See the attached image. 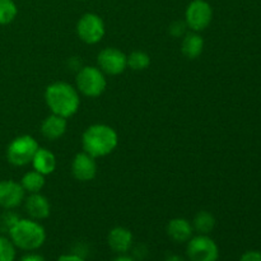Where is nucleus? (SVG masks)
Returning <instances> with one entry per match:
<instances>
[{
    "instance_id": "f257e3e1",
    "label": "nucleus",
    "mask_w": 261,
    "mask_h": 261,
    "mask_svg": "<svg viewBox=\"0 0 261 261\" xmlns=\"http://www.w3.org/2000/svg\"><path fill=\"white\" fill-rule=\"evenodd\" d=\"M43 97L51 114L60 115L65 119L74 116L81 106L78 89L66 82L51 83L46 87Z\"/></svg>"
},
{
    "instance_id": "f03ea898",
    "label": "nucleus",
    "mask_w": 261,
    "mask_h": 261,
    "mask_svg": "<svg viewBox=\"0 0 261 261\" xmlns=\"http://www.w3.org/2000/svg\"><path fill=\"white\" fill-rule=\"evenodd\" d=\"M119 135L116 130L106 124H93L82 135L83 150L94 158L106 157L116 149Z\"/></svg>"
},
{
    "instance_id": "7ed1b4c3",
    "label": "nucleus",
    "mask_w": 261,
    "mask_h": 261,
    "mask_svg": "<svg viewBox=\"0 0 261 261\" xmlns=\"http://www.w3.org/2000/svg\"><path fill=\"white\" fill-rule=\"evenodd\" d=\"M9 239L15 247L24 251L38 250L46 241V231L35 219H18L9 228Z\"/></svg>"
},
{
    "instance_id": "20e7f679",
    "label": "nucleus",
    "mask_w": 261,
    "mask_h": 261,
    "mask_svg": "<svg viewBox=\"0 0 261 261\" xmlns=\"http://www.w3.org/2000/svg\"><path fill=\"white\" fill-rule=\"evenodd\" d=\"M107 87L105 73L98 66H83L75 76V88L86 97H99Z\"/></svg>"
},
{
    "instance_id": "39448f33",
    "label": "nucleus",
    "mask_w": 261,
    "mask_h": 261,
    "mask_svg": "<svg viewBox=\"0 0 261 261\" xmlns=\"http://www.w3.org/2000/svg\"><path fill=\"white\" fill-rule=\"evenodd\" d=\"M40 148L38 142L32 135H19L9 143L7 148V160L15 167H23L32 162Z\"/></svg>"
},
{
    "instance_id": "423d86ee",
    "label": "nucleus",
    "mask_w": 261,
    "mask_h": 261,
    "mask_svg": "<svg viewBox=\"0 0 261 261\" xmlns=\"http://www.w3.org/2000/svg\"><path fill=\"white\" fill-rule=\"evenodd\" d=\"M186 255L190 261H217L219 247L208 234H198L188 241Z\"/></svg>"
},
{
    "instance_id": "0eeeda50",
    "label": "nucleus",
    "mask_w": 261,
    "mask_h": 261,
    "mask_svg": "<svg viewBox=\"0 0 261 261\" xmlns=\"http://www.w3.org/2000/svg\"><path fill=\"white\" fill-rule=\"evenodd\" d=\"M106 33L105 22L96 13H86L76 23V35L79 40L88 45L98 43Z\"/></svg>"
},
{
    "instance_id": "6e6552de",
    "label": "nucleus",
    "mask_w": 261,
    "mask_h": 261,
    "mask_svg": "<svg viewBox=\"0 0 261 261\" xmlns=\"http://www.w3.org/2000/svg\"><path fill=\"white\" fill-rule=\"evenodd\" d=\"M213 19V8L205 0H193L185 12V23L193 32H201Z\"/></svg>"
},
{
    "instance_id": "1a4fd4ad",
    "label": "nucleus",
    "mask_w": 261,
    "mask_h": 261,
    "mask_svg": "<svg viewBox=\"0 0 261 261\" xmlns=\"http://www.w3.org/2000/svg\"><path fill=\"white\" fill-rule=\"evenodd\" d=\"M98 68L109 75H120L127 68V56L116 47H106L97 56Z\"/></svg>"
},
{
    "instance_id": "9d476101",
    "label": "nucleus",
    "mask_w": 261,
    "mask_h": 261,
    "mask_svg": "<svg viewBox=\"0 0 261 261\" xmlns=\"http://www.w3.org/2000/svg\"><path fill=\"white\" fill-rule=\"evenodd\" d=\"M25 191L23 190L20 182L14 180L0 181V208L10 211L24 201Z\"/></svg>"
},
{
    "instance_id": "9b49d317",
    "label": "nucleus",
    "mask_w": 261,
    "mask_h": 261,
    "mask_svg": "<svg viewBox=\"0 0 261 261\" xmlns=\"http://www.w3.org/2000/svg\"><path fill=\"white\" fill-rule=\"evenodd\" d=\"M71 175L81 182H88L93 180L97 175L96 158L86 152L75 154L71 161Z\"/></svg>"
},
{
    "instance_id": "f8f14e48",
    "label": "nucleus",
    "mask_w": 261,
    "mask_h": 261,
    "mask_svg": "<svg viewBox=\"0 0 261 261\" xmlns=\"http://www.w3.org/2000/svg\"><path fill=\"white\" fill-rule=\"evenodd\" d=\"M133 242H134V237H133L132 231L125 227H114L107 234V244L110 249L119 255L126 254L132 249Z\"/></svg>"
},
{
    "instance_id": "ddd939ff",
    "label": "nucleus",
    "mask_w": 261,
    "mask_h": 261,
    "mask_svg": "<svg viewBox=\"0 0 261 261\" xmlns=\"http://www.w3.org/2000/svg\"><path fill=\"white\" fill-rule=\"evenodd\" d=\"M24 209L30 218L35 221L46 219L51 213L50 201L40 193L30 194L28 198L24 199Z\"/></svg>"
},
{
    "instance_id": "4468645a",
    "label": "nucleus",
    "mask_w": 261,
    "mask_h": 261,
    "mask_svg": "<svg viewBox=\"0 0 261 261\" xmlns=\"http://www.w3.org/2000/svg\"><path fill=\"white\" fill-rule=\"evenodd\" d=\"M68 129V119L60 115L51 114L41 124V134L47 140H58Z\"/></svg>"
},
{
    "instance_id": "2eb2a0df",
    "label": "nucleus",
    "mask_w": 261,
    "mask_h": 261,
    "mask_svg": "<svg viewBox=\"0 0 261 261\" xmlns=\"http://www.w3.org/2000/svg\"><path fill=\"white\" fill-rule=\"evenodd\" d=\"M166 232H167L168 237L172 241L177 242V244H182V242H188L193 237L194 228L193 224L188 219L173 218L168 221Z\"/></svg>"
},
{
    "instance_id": "dca6fc26",
    "label": "nucleus",
    "mask_w": 261,
    "mask_h": 261,
    "mask_svg": "<svg viewBox=\"0 0 261 261\" xmlns=\"http://www.w3.org/2000/svg\"><path fill=\"white\" fill-rule=\"evenodd\" d=\"M31 163L33 166V170L42 173L43 176L54 173V171L56 170V166H58L55 154L47 148H38Z\"/></svg>"
},
{
    "instance_id": "f3484780",
    "label": "nucleus",
    "mask_w": 261,
    "mask_h": 261,
    "mask_svg": "<svg viewBox=\"0 0 261 261\" xmlns=\"http://www.w3.org/2000/svg\"><path fill=\"white\" fill-rule=\"evenodd\" d=\"M204 38L199 35V32L186 33L181 42V53L185 58L190 60H195L203 54Z\"/></svg>"
},
{
    "instance_id": "a211bd4d",
    "label": "nucleus",
    "mask_w": 261,
    "mask_h": 261,
    "mask_svg": "<svg viewBox=\"0 0 261 261\" xmlns=\"http://www.w3.org/2000/svg\"><path fill=\"white\" fill-rule=\"evenodd\" d=\"M45 176L35 170L25 172L23 175L22 180H20V185H22L23 190L28 194L40 193L43 186H45Z\"/></svg>"
},
{
    "instance_id": "6ab92c4d",
    "label": "nucleus",
    "mask_w": 261,
    "mask_h": 261,
    "mask_svg": "<svg viewBox=\"0 0 261 261\" xmlns=\"http://www.w3.org/2000/svg\"><path fill=\"white\" fill-rule=\"evenodd\" d=\"M194 231L198 232L199 234H209L216 227V218L212 213L206 211H201L194 217L193 221Z\"/></svg>"
},
{
    "instance_id": "aec40b11",
    "label": "nucleus",
    "mask_w": 261,
    "mask_h": 261,
    "mask_svg": "<svg viewBox=\"0 0 261 261\" xmlns=\"http://www.w3.org/2000/svg\"><path fill=\"white\" fill-rule=\"evenodd\" d=\"M150 56L145 51L135 50L127 55V68L134 71H143L149 68Z\"/></svg>"
},
{
    "instance_id": "412c9836",
    "label": "nucleus",
    "mask_w": 261,
    "mask_h": 261,
    "mask_svg": "<svg viewBox=\"0 0 261 261\" xmlns=\"http://www.w3.org/2000/svg\"><path fill=\"white\" fill-rule=\"evenodd\" d=\"M18 8L13 0H0V25L12 23L17 18Z\"/></svg>"
},
{
    "instance_id": "4be33fe9",
    "label": "nucleus",
    "mask_w": 261,
    "mask_h": 261,
    "mask_svg": "<svg viewBox=\"0 0 261 261\" xmlns=\"http://www.w3.org/2000/svg\"><path fill=\"white\" fill-rule=\"evenodd\" d=\"M15 254V246L10 239L0 236V261H14Z\"/></svg>"
},
{
    "instance_id": "5701e85b",
    "label": "nucleus",
    "mask_w": 261,
    "mask_h": 261,
    "mask_svg": "<svg viewBox=\"0 0 261 261\" xmlns=\"http://www.w3.org/2000/svg\"><path fill=\"white\" fill-rule=\"evenodd\" d=\"M186 28H188V25H186L185 22L176 20L170 25V33L173 37H184L186 35Z\"/></svg>"
},
{
    "instance_id": "b1692460",
    "label": "nucleus",
    "mask_w": 261,
    "mask_h": 261,
    "mask_svg": "<svg viewBox=\"0 0 261 261\" xmlns=\"http://www.w3.org/2000/svg\"><path fill=\"white\" fill-rule=\"evenodd\" d=\"M240 261H261L260 251H247L241 256Z\"/></svg>"
},
{
    "instance_id": "393cba45",
    "label": "nucleus",
    "mask_w": 261,
    "mask_h": 261,
    "mask_svg": "<svg viewBox=\"0 0 261 261\" xmlns=\"http://www.w3.org/2000/svg\"><path fill=\"white\" fill-rule=\"evenodd\" d=\"M56 261H86V260L76 254H66V255H61V256H59V259Z\"/></svg>"
},
{
    "instance_id": "a878e982",
    "label": "nucleus",
    "mask_w": 261,
    "mask_h": 261,
    "mask_svg": "<svg viewBox=\"0 0 261 261\" xmlns=\"http://www.w3.org/2000/svg\"><path fill=\"white\" fill-rule=\"evenodd\" d=\"M19 261H46V260L42 255L28 254V255H24V256H23Z\"/></svg>"
},
{
    "instance_id": "bb28decb",
    "label": "nucleus",
    "mask_w": 261,
    "mask_h": 261,
    "mask_svg": "<svg viewBox=\"0 0 261 261\" xmlns=\"http://www.w3.org/2000/svg\"><path fill=\"white\" fill-rule=\"evenodd\" d=\"M112 261H137V260H135L134 257L129 256V255L122 254V255H119V256H117L116 259H114Z\"/></svg>"
},
{
    "instance_id": "cd10ccee",
    "label": "nucleus",
    "mask_w": 261,
    "mask_h": 261,
    "mask_svg": "<svg viewBox=\"0 0 261 261\" xmlns=\"http://www.w3.org/2000/svg\"><path fill=\"white\" fill-rule=\"evenodd\" d=\"M165 261H186L182 256L180 255H170V256L166 257Z\"/></svg>"
}]
</instances>
